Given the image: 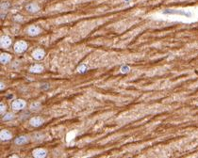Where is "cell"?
Here are the masks:
<instances>
[{
	"label": "cell",
	"mask_w": 198,
	"mask_h": 158,
	"mask_svg": "<svg viewBox=\"0 0 198 158\" xmlns=\"http://www.w3.org/2000/svg\"><path fill=\"white\" fill-rule=\"evenodd\" d=\"M164 14H176V15H180V16H184V17H188V18H192L193 17V13L191 11H183V9H167V11H163Z\"/></svg>",
	"instance_id": "1"
},
{
	"label": "cell",
	"mask_w": 198,
	"mask_h": 158,
	"mask_svg": "<svg viewBox=\"0 0 198 158\" xmlns=\"http://www.w3.org/2000/svg\"><path fill=\"white\" fill-rule=\"evenodd\" d=\"M28 48V43L24 41H19L14 44V51L16 53H23Z\"/></svg>",
	"instance_id": "2"
},
{
	"label": "cell",
	"mask_w": 198,
	"mask_h": 158,
	"mask_svg": "<svg viewBox=\"0 0 198 158\" xmlns=\"http://www.w3.org/2000/svg\"><path fill=\"white\" fill-rule=\"evenodd\" d=\"M25 106H26V102L24 100H20V99L13 101L12 104V107L13 109H15V110L23 109Z\"/></svg>",
	"instance_id": "3"
},
{
	"label": "cell",
	"mask_w": 198,
	"mask_h": 158,
	"mask_svg": "<svg viewBox=\"0 0 198 158\" xmlns=\"http://www.w3.org/2000/svg\"><path fill=\"white\" fill-rule=\"evenodd\" d=\"M46 151L44 149H42V148H39V149H36L33 151V156L36 158H43L46 156Z\"/></svg>",
	"instance_id": "4"
},
{
	"label": "cell",
	"mask_w": 198,
	"mask_h": 158,
	"mask_svg": "<svg viewBox=\"0 0 198 158\" xmlns=\"http://www.w3.org/2000/svg\"><path fill=\"white\" fill-rule=\"evenodd\" d=\"M29 122H30V124H31L32 126L38 127V126H41L43 123V120L41 117H33Z\"/></svg>",
	"instance_id": "5"
},
{
	"label": "cell",
	"mask_w": 198,
	"mask_h": 158,
	"mask_svg": "<svg viewBox=\"0 0 198 158\" xmlns=\"http://www.w3.org/2000/svg\"><path fill=\"white\" fill-rule=\"evenodd\" d=\"M0 44H1L2 48H8V47L12 44V40L9 38V37L4 36L1 38V41H0Z\"/></svg>",
	"instance_id": "6"
},
{
	"label": "cell",
	"mask_w": 198,
	"mask_h": 158,
	"mask_svg": "<svg viewBox=\"0 0 198 158\" xmlns=\"http://www.w3.org/2000/svg\"><path fill=\"white\" fill-rule=\"evenodd\" d=\"M26 9L29 12H37L40 11V7L37 4H35V3H30V4L26 5Z\"/></svg>",
	"instance_id": "7"
},
{
	"label": "cell",
	"mask_w": 198,
	"mask_h": 158,
	"mask_svg": "<svg viewBox=\"0 0 198 158\" xmlns=\"http://www.w3.org/2000/svg\"><path fill=\"white\" fill-rule=\"evenodd\" d=\"M32 56H33V58L35 59L40 60L44 56V51L43 49H37V50H35V51L33 52Z\"/></svg>",
	"instance_id": "8"
},
{
	"label": "cell",
	"mask_w": 198,
	"mask_h": 158,
	"mask_svg": "<svg viewBox=\"0 0 198 158\" xmlns=\"http://www.w3.org/2000/svg\"><path fill=\"white\" fill-rule=\"evenodd\" d=\"M28 141V137L26 136H21L19 137H17V139L14 140L15 144L17 145H24V144H26V142Z\"/></svg>",
	"instance_id": "9"
},
{
	"label": "cell",
	"mask_w": 198,
	"mask_h": 158,
	"mask_svg": "<svg viewBox=\"0 0 198 158\" xmlns=\"http://www.w3.org/2000/svg\"><path fill=\"white\" fill-rule=\"evenodd\" d=\"M0 137L2 140H9L12 139V134L8 130H2L0 133Z\"/></svg>",
	"instance_id": "10"
},
{
	"label": "cell",
	"mask_w": 198,
	"mask_h": 158,
	"mask_svg": "<svg viewBox=\"0 0 198 158\" xmlns=\"http://www.w3.org/2000/svg\"><path fill=\"white\" fill-rule=\"evenodd\" d=\"M28 34H30V35H37V34H39V33L41 32V29L36 26H31L28 29Z\"/></svg>",
	"instance_id": "11"
},
{
	"label": "cell",
	"mask_w": 198,
	"mask_h": 158,
	"mask_svg": "<svg viewBox=\"0 0 198 158\" xmlns=\"http://www.w3.org/2000/svg\"><path fill=\"white\" fill-rule=\"evenodd\" d=\"M43 67L40 64H35L30 67V72L31 73H41L43 72Z\"/></svg>",
	"instance_id": "12"
},
{
	"label": "cell",
	"mask_w": 198,
	"mask_h": 158,
	"mask_svg": "<svg viewBox=\"0 0 198 158\" xmlns=\"http://www.w3.org/2000/svg\"><path fill=\"white\" fill-rule=\"evenodd\" d=\"M11 56L9 55V54H2L1 56H0V60H1V63L2 64H6V63H8L9 60H11Z\"/></svg>",
	"instance_id": "13"
},
{
	"label": "cell",
	"mask_w": 198,
	"mask_h": 158,
	"mask_svg": "<svg viewBox=\"0 0 198 158\" xmlns=\"http://www.w3.org/2000/svg\"><path fill=\"white\" fill-rule=\"evenodd\" d=\"M40 108H41V104L39 102L32 103L31 106H30V109H31L32 111H36V110H38Z\"/></svg>",
	"instance_id": "14"
},
{
	"label": "cell",
	"mask_w": 198,
	"mask_h": 158,
	"mask_svg": "<svg viewBox=\"0 0 198 158\" xmlns=\"http://www.w3.org/2000/svg\"><path fill=\"white\" fill-rule=\"evenodd\" d=\"M43 139V134H41V133H36V134H34V135H33V139L34 140H41Z\"/></svg>",
	"instance_id": "15"
},
{
	"label": "cell",
	"mask_w": 198,
	"mask_h": 158,
	"mask_svg": "<svg viewBox=\"0 0 198 158\" xmlns=\"http://www.w3.org/2000/svg\"><path fill=\"white\" fill-rule=\"evenodd\" d=\"M77 70H78V72H79L80 73H84L88 70V68H87V66L85 65V64H82V65L78 66V69Z\"/></svg>",
	"instance_id": "16"
},
{
	"label": "cell",
	"mask_w": 198,
	"mask_h": 158,
	"mask_svg": "<svg viewBox=\"0 0 198 158\" xmlns=\"http://www.w3.org/2000/svg\"><path fill=\"white\" fill-rule=\"evenodd\" d=\"M9 8V2H2L1 3V11H4V9L7 11Z\"/></svg>",
	"instance_id": "17"
},
{
	"label": "cell",
	"mask_w": 198,
	"mask_h": 158,
	"mask_svg": "<svg viewBox=\"0 0 198 158\" xmlns=\"http://www.w3.org/2000/svg\"><path fill=\"white\" fill-rule=\"evenodd\" d=\"M129 71H130V67L127 66V65H123L121 67V73H127L129 72Z\"/></svg>",
	"instance_id": "18"
},
{
	"label": "cell",
	"mask_w": 198,
	"mask_h": 158,
	"mask_svg": "<svg viewBox=\"0 0 198 158\" xmlns=\"http://www.w3.org/2000/svg\"><path fill=\"white\" fill-rule=\"evenodd\" d=\"M13 117H14V115H13L12 113H8L7 115H5L4 117H3V120H12Z\"/></svg>",
	"instance_id": "19"
},
{
	"label": "cell",
	"mask_w": 198,
	"mask_h": 158,
	"mask_svg": "<svg viewBox=\"0 0 198 158\" xmlns=\"http://www.w3.org/2000/svg\"><path fill=\"white\" fill-rule=\"evenodd\" d=\"M0 107H1V110H0V112H1V115H3V114H4V112L6 111V106H4V104L1 103V106H0Z\"/></svg>",
	"instance_id": "20"
},
{
	"label": "cell",
	"mask_w": 198,
	"mask_h": 158,
	"mask_svg": "<svg viewBox=\"0 0 198 158\" xmlns=\"http://www.w3.org/2000/svg\"><path fill=\"white\" fill-rule=\"evenodd\" d=\"M4 89V85H3V82H1V89Z\"/></svg>",
	"instance_id": "21"
}]
</instances>
